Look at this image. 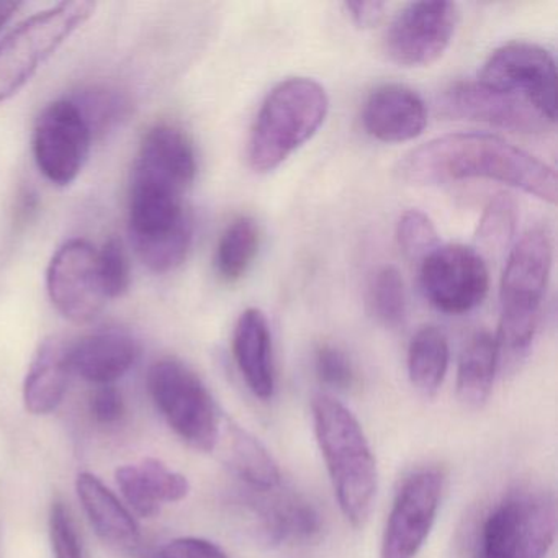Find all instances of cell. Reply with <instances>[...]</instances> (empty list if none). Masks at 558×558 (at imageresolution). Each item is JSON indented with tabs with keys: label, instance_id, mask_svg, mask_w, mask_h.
<instances>
[{
	"label": "cell",
	"instance_id": "cell-28",
	"mask_svg": "<svg viewBox=\"0 0 558 558\" xmlns=\"http://www.w3.org/2000/svg\"><path fill=\"white\" fill-rule=\"evenodd\" d=\"M368 306L374 318L385 328H397L407 316V287L395 266H384L375 272L368 287Z\"/></svg>",
	"mask_w": 558,
	"mask_h": 558
},
{
	"label": "cell",
	"instance_id": "cell-1",
	"mask_svg": "<svg viewBox=\"0 0 558 558\" xmlns=\"http://www.w3.org/2000/svg\"><path fill=\"white\" fill-rule=\"evenodd\" d=\"M395 174L411 185L485 179L557 204V172L531 153L488 133H452L408 153Z\"/></svg>",
	"mask_w": 558,
	"mask_h": 558
},
{
	"label": "cell",
	"instance_id": "cell-12",
	"mask_svg": "<svg viewBox=\"0 0 558 558\" xmlns=\"http://www.w3.org/2000/svg\"><path fill=\"white\" fill-rule=\"evenodd\" d=\"M444 480V473L434 466L404 478L388 514L380 558H416L436 522Z\"/></svg>",
	"mask_w": 558,
	"mask_h": 558
},
{
	"label": "cell",
	"instance_id": "cell-16",
	"mask_svg": "<svg viewBox=\"0 0 558 558\" xmlns=\"http://www.w3.org/2000/svg\"><path fill=\"white\" fill-rule=\"evenodd\" d=\"M440 106L444 113L453 119L486 123L511 132L541 133L554 126L529 104L488 89L478 81H460L447 87L440 97Z\"/></svg>",
	"mask_w": 558,
	"mask_h": 558
},
{
	"label": "cell",
	"instance_id": "cell-20",
	"mask_svg": "<svg viewBox=\"0 0 558 558\" xmlns=\"http://www.w3.org/2000/svg\"><path fill=\"white\" fill-rule=\"evenodd\" d=\"M233 355L254 397L269 401L276 393L272 335L259 308L241 313L233 331Z\"/></svg>",
	"mask_w": 558,
	"mask_h": 558
},
{
	"label": "cell",
	"instance_id": "cell-13",
	"mask_svg": "<svg viewBox=\"0 0 558 558\" xmlns=\"http://www.w3.org/2000/svg\"><path fill=\"white\" fill-rule=\"evenodd\" d=\"M459 11L452 2H411L385 35V53L404 68L436 63L452 41Z\"/></svg>",
	"mask_w": 558,
	"mask_h": 558
},
{
	"label": "cell",
	"instance_id": "cell-30",
	"mask_svg": "<svg viewBox=\"0 0 558 558\" xmlns=\"http://www.w3.org/2000/svg\"><path fill=\"white\" fill-rule=\"evenodd\" d=\"M518 208L514 201L508 195L499 194L489 201L480 218L478 238L480 244L485 250L501 251L511 243L514 236Z\"/></svg>",
	"mask_w": 558,
	"mask_h": 558
},
{
	"label": "cell",
	"instance_id": "cell-7",
	"mask_svg": "<svg viewBox=\"0 0 558 558\" xmlns=\"http://www.w3.org/2000/svg\"><path fill=\"white\" fill-rule=\"evenodd\" d=\"M557 534L550 495L519 489L506 496L483 522L480 558H545Z\"/></svg>",
	"mask_w": 558,
	"mask_h": 558
},
{
	"label": "cell",
	"instance_id": "cell-33",
	"mask_svg": "<svg viewBox=\"0 0 558 558\" xmlns=\"http://www.w3.org/2000/svg\"><path fill=\"white\" fill-rule=\"evenodd\" d=\"M315 371L322 384L336 390H351L357 384V374L351 359L331 344H323L316 349Z\"/></svg>",
	"mask_w": 558,
	"mask_h": 558
},
{
	"label": "cell",
	"instance_id": "cell-6",
	"mask_svg": "<svg viewBox=\"0 0 558 558\" xmlns=\"http://www.w3.org/2000/svg\"><path fill=\"white\" fill-rule=\"evenodd\" d=\"M153 403L184 442L201 452L217 449L221 417L204 381L184 362L161 359L148 372Z\"/></svg>",
	"mask_w": 558,
	"mask_h": 558
},
{
	"label": "cell",
	"instance_id": "cell-34",
	"mask_svg": "<svg viewBox=\"0 0 558 558\" xmlns=\"http://www.w3.org/2000/svg\"><path fill=\"white\" fill-rule=\"evenodd\" d=\"M50 541L54 558H86L70 508L60 499L50 509Z\"/></svg>",
	"mask_w": 558,
	"mask_h": 558
},
{
	"label": "cell",
	"instance_id": "cell-2",
	"mask_svg": "<svg viewBox=\"0 0 558 558\" xmlns=\"http://www.w3.org/2000/svg\"><path fill=\"white\" fill-rule=\"evenodd\" d=\"M316 440L342 514L354 527L367 522L378 489L377 462L357 417L336 398H313Z\"/></svg>",
	"mask_w": 558,
	"mask_h": 558
},
{
	"label": "cell",
	"instance_id": "cell-10",
	"mask_svg": "<svg viewBox=\"0 0 558 558\" xmlns=\"http://www.w3.org/2000/svg\"><path fill=\"white\" fill-rule=\"evenodd\" d=\"M421 289L430 305L447 315H465L485 302L489 270L478 251L440 244L420 267Z\"/></svg>",
	"mask_w": 558,
	"mask_h": 558
},
{
	"label": "cell",
	"instance_id": "cell-29",
	"mask_svg": "<svg viewBox=\"0 0 558 558\" xmlns=\"http://www.w3.org/2000/svg\"><path fill=\"white\" fill-rule=\"evenodd\" d=\"M80 107L94 136L106 135L116 129L130 112L129 97L109 86H94L73 99Z\"/></svg>",
	"mask_w": 558,
	"mask_h": 558
},
{
	"label": "cell",
	"instance_id": "cell-21",
	"mask_svg": "<svg viewBox=\"0 0 558 558\" xmlns=\"http://www.w3.org/2000/svg\"><path fill=\"white\" fill-rule=\"evenodd\" d=\"M116 478L123 498L142 518H155L165 502L182 501L191 492L187 478L158 459L120 466Z\"/></svg>",
	"mask_w": 558,
	"mask_h": 558
},
{
	"label": "cell",
	"instance_id": "cell-14",
	"mask_svg": "<svg viewBox=\"0 0 558 558\" xmlns=\"http://www.w3.org/2000/svg\"><path fill=\"white\" fill-rule=\"evenodd\" d=\"M197 153L191 136L172 123H158L140 143L130 189L184 197L197 175Z\"/></svg>",
	"mask_w": 558,
	"mask_h": 558
},
{
	"label": "cell",
	"instance_id": "cell-19",
	"mask_svg": "<svg viewBox=\"0 0 558 558\" xmlns=\"http://www.w3.org/2000/svg\"><path fill=\"white\" fill-rule=\"evenodd\" d=\"M274 492L253 501L257 534L270 545H305L318 541L323 531L318 509L302 496L274 495Z\"/></svg>",
	"mask_w": 558,
	"mask_h": 558
},
{
	"label": "cell",
	"instance_id": "cell-36",
	"mask_svg": "<svg viewBox=\"0 0 558 558\" xmlns=\"http://www.w3.org/2000/svg\"><path fill=\"white\" fill-rule=\"evenodd\" d=\"M156 558H230L214 542L198 537H179L168 542Z\"/></svg>",
	"mask_w": 558,
	"mask_h": 558
},
{
	"label": "cell",
	"instance_id": "cell-18",
	"mask_svg": "<svg viewBox=\"0 0 558 558\" xmlns=\"http://www.w3.org/2000/svg\"><path fill=\"white\" fill-rule=\"evenodd\" d=\"M140 354L142 345L132 332L99 329L71 342V371L97 387L113 385L136 364Z\"/></svg>",
	"mask_w": 558,
	"mask_h": 558
},
{
	"label": "cell",
	"instance_id": "cell-3",
	"mask_svg": "<svg viewBox=\"0 0 558 558\" xmlns=\"http://www.w3.org/2000/svg\"><path fill=\"white\" fill-rule=\"evenodd\" d=\"M554 241L547 227L531 228L509 253L499 286V357L519 361L527 354L541 322L550 279Z\"/></svg>",
	"mask_w": 558,
	"mask_h": 558
},
{
	"label": "cell",
	"instance_id": "cell-5",
	"mask_svg": "<svg viewBox=\"0 0 558 558\" xmlns=\"http://www.w3.org/2000/svg\"><path fill=\"white\" fill-rule=\"evenodd\" d=\"M97 4L70 0L38 12L0 41V104L21 93L41 64L90 21Z\"/></svg>",
	"mask_w": 558,
	"mask_h": 558
},
{
	"label": "cell",
	"instance_id": "cell-35",
	"mask_svg": "<svg viewBox=\"0 0 558 558\" xmlns=\"http://www.w3.org/2000/svg\"><path fill=\"white\" fill-rule=\"evenodd\" d=\"M125 401L113 385L97 387L90 395L89 413L99 426H116L125 416Z\"/></svg>",
	"mask_w": 558,
	"mask_h": 558
},
{
	"label": "cell",
	"instance_id": "cell-32",
	"mask_svg": "<svg viewBox=\"0 0 558 558\" xmlns=\"http://www.w3.org/2000/svg\"><path fill=\"white\" fill-rule=\"evenodd\" d=\"M97 270L107 300L125 295L132 282V272L122 241L112 238L104 244L102 250L97 251Z\"/></svg>",
	"mask_w": 558,
	"mask_h": 558
},
{
	"label": "cell",
	"instance_id": "cell-8",
	"mask_svg": "<svg viewBox=\"0 0 558 558\" xmlns=\"http://www.w3.org/2000/svg\"><path fill=\"white\" fill-rule=\"evenodd\" d=\"M129 234L151 272L168 274L187 259L194 238L184 198L130 189Z\"/></svg>",
	"mask_w": 558,
	"mask_h": 558
},
{
	"label": "cell",
	"instance_id": "cell-17",
	"mask_svg": "<svg viewBox=\"0 0 558 558\" xmlns=\"http://www.w3.org/2000/svg\"><path fill=\"white\" fill-rule=\"evenodd\" d=\"M362 123L365 132L378 142H411L426 129L427 107L411 87L381 84L368 94L362 109Z\"/></svg>",
	"mask_w": 558,
	"mask_h": 558
},
{
	"label": "cell",
	"instance_id": "cell-15",
	"mask_svg": "<svg viewBox=\"0 0 558 558\" xmlns=\"http://www.w3.org/2000/svg\"><path fill=\"white\" fill-rule=\"evenodd\" d=\"M47 289L54 308L73 323H89L107 302L97 270V250L86 240H71L48 266Z\"/></svg>",
	"mask_w": 558,
	"mask_h": 558
},
{
	"label": "cell",
	"instance_id": "cell-23",
	"mask_svg": "<svg viewBox=\"0 0 558 558\" xmlns=\"http://www.w3.org/2000/svg\"><path fill=\"white\" fill-rule=\"evenodd\" d=\"M76 492L90 525L109 547L120 551L138 547L142 532L135 518L96 475L80 473Z\"/></svg>",
	"mask_w": 558,
	"mask_h": 558
},
{
	"label": "cell",
	"instance_id": "cell-37",
	"mask_svg": "<svg viewBox=\"0 0 558 558\" xmlns=\"http://www.w3.org/2000/svg\"><path fill=\"white\" fill-rule=\"evenodd\" d=\"M345 14L351 19L352 24L362 31L377 27L384 19L387 4L378 0H361V2H345Z\"/></svg>",
	"mask_w": 558,
	"mask_h": 558
},
{
	"label": "cell",
	"instance_id": "cell-11",
	"mask_svg": "<svg viewBox=\"0 0 558 558\" xmlns=\"http://www.w3.org/2000/svg\"><path fill=\"white\" fill-rule=\"evenodd\" d=\"M94 135L73 99L45 107L34 130V158L51 184L68 187L83 172Z\"/></svg>",
	"mask_w": 558,
	"mask_h": 558
},
{
	"label": "cell",
	"instance_id": "cell-22",
	"mask_svg": "<svg viewBox=\"0 0 558 558\" xmlns=\"http://www.w3.org/2000/svg\"><path fill=\"white\" fill-rule=\"evenodd\" d=\"M71 342L50 336L38 345L24 381V403L35 416H45L63 403L71 375Z\"/></svg>",
	"mask_w": 558,
	"mask_h": 558
},
{
	"label": "cell",
	"instance_id": "cell-25",
	"mask_svg": "<svg viewBox=\"0 0 558 558\" xmlns=\"http://www.w3.org/2000/svg\"><path fill=\"white\" fill-rule=\"evenodd\" d=\"M499 364L495 336L480 331L466 342L457 367V397L463 407L478 410L488 401Z\"/></svg>",
	"mask_w": 558,
	"mask_h": 558
},
{
	"label": "cell",
	"instance_id": "cell-27",
	"mask_svg": "<svg viewBox=\"0 0 558 558\" xmlns=\"http://www.w3.org/2000/svg\"><path fill=\"white\" fill-rule=\"evenodd\" d=\"M260 230L253 217L234 218L218 240L215 272L225 283H236L246 276L256 259Z\"/></svg>",
	"mask_w": 558,
	"mask_h": 558
},
{
	"label": "cell",
	"instance_id": "cell-26",
	"mask_svg": "<svg viewBox=\"0 0 558 558\" xmlns=\"http://www.w3.org/2000/svg\"><path fill=\"white\" fill-rule=\"evenodd\" d=\"M449 342L436 326H424L408 348V375L411 385L424 398H434L442 387L449 368Z\"/></svg>",
	"mask_w": 558,
	"mask_h": 558
},
{
	"label": "cell",
	"instance_id": "cell-31",
	"mask_svg": "<svg viewBox=\"0 0 558 558\" xmlns=\"http://www.w3.org/2000/svg\"><path fill=\"white\" fill-rule=\"evenodd\" d=\"M397 241L401 253L420 264L440 246L439 233L433 220L421 210H408L397 225Z\"/></svg>",
	"mask_w": 558,
	"mask_h": 558
},
{
	"label": "cell",
	"instance_id": "cell-38",
	"mask_svg": "<svg viewBox=\"0 0 558 558\" xmlns=\"http://www.w3.org/2000/svg\"><path fill=\"white\" fill-rule=\"evenodd\" d=\"M19 9H21V4L17 2H9V0H0V32L5 25L11 22V19L17 14Z\"/></svg>",
	"mask_w": 558,
	"mask_h": 558
},
{
	"label": "cell",
	"instance_id": "cell-24",
	"mask_svg": "<svg viewBox=\"0 0 558 558\" xmlns=\"http://www.w3.org/2000/svg\"><path fill=\"white\" fill-rule=\"evenodd\" d=\"M223 462L254 492H274L282 482V473L269 450L234 424H228L225 430Z\"/></svg>",
	"mask_w": 558,
	"mask_h": 558
},
{
	"label": "cell",
	"instance_id": "cell-9",
	"mask_svg": "<svg viewBox=\"0 0 558 558\" xmlns=\"http://www.w3.org/2000/svg\"><path fill=\"white\" fill-rule=\"evenodd\" d=\"M480 84L529 104L548 123L557 119V66L545 48L512 41L498 48L478 74Z\"/></svg>",
	"mask_w": 558,
	"mask_h": 558
},
{
	"label": "cell",
	"instance_id": "cell-4",
	"mask_svg": "<svg viewBox=\"0 0 558 558\" xmlns=\"http://www.w3.org/2000/svg\"><path fill=\"white\" fill-rule=\"evenodd\" d=\"M329 112L325 87L310 77L277 84L260 106L247 142L254 171H274L316 135Z\"/></svg>",
	"mask_w": 558,
	"mask_h": 558
}]
</instances>
